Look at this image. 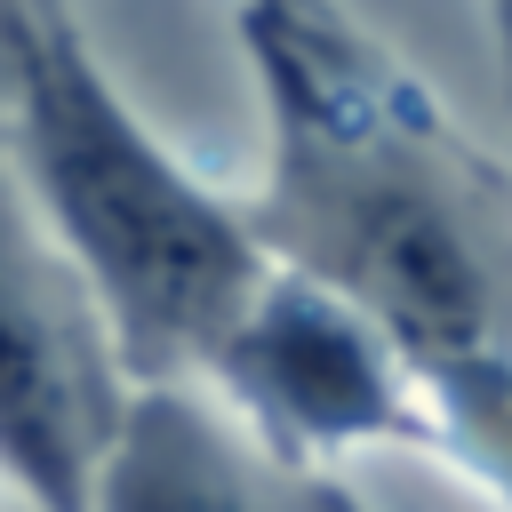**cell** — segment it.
Segmentation results:
<instances>
[{"label":"cell","mask_w":512,"mask_h":512,"mask_svg":"<svg viewBox=\"0 0 512 512\" xmlns=\"http://www.w3.org/2000/svg\"><path fill=\"white\" fill-rule=\"evenodd\" d=\"M8 160L96 296L128 384H192L240 328L272 256L112 88L64 8H0Z\"/></svg>","instance_id":"1"},{"label":"cell","mask_w":512,"mask_h":512,"mask_svg":"<svg viewBox=\"0 0 512 512\" xmlns=\"http://www.w3.org/2000/svg\"><path fill=\"white\" fill-rule=\"evenodd\" d=\"M136 384L0 128V480L24 512H88Z\"/></svg>","instance_id":"2"},{"label":"cell","mask_w":512,"mask_h":512,"mask_svg":"<svg viewBox=\"0 0 512 512\" xmlns=\"http://www.w3.org/2000/svg\"><path fill=\"white\" fill-rule=\"evenodd\" d=\"M208 384L288 456H328V448H360V440L416 424L400 352L344 296H328L280 264L256 288V304L240 312V328L216 344Z\"/></svg>","instance_id":"3"},{"label":"cell","mask_w":512,"mask_h":512,"mask_svg":"<svg viewBox=\"0 0 512 512\" xmlns=\"http://www.w3.org/2000/svg\"><path fill=\"white\" fill-rule=\"evenodd\" d=\"M88 512H272V488L192 384H144L120 416Z\"/></svg>","instance_id":"4"}]
</instances>
